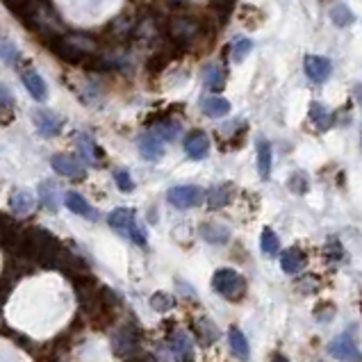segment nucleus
<instances>
[{
    "label": "nucleus",
    "mask_w": 362,
    "mask_h": 362,
    "mask_svg": "<svg viewBox=\"0 0 362 362\" xmlns=\"http://www.w3.org/2000/svg\"><path fill=\"white\" fill-rule=\"evenodd\" d=\"M50 164H53V169L59 175H66V178H85V167H82L76 158H71V155H55V158L50 160Z\"/></svg>",
    "instance_id": "ddd939ff"
},
{
    "label": "nucleus",
    "mask_w": 362,
    "mask_h": 362,
    "mask_svg": "<svg viewBox=\"0 0 362 362\" xmlns=\"http://www.w3.org/2000/svg\"><path fill=\"white\" fill-rule=\"evenodd\" d=\"M9 208H12V212H16V214H30L35 210L33 194H30L28 189H21V192L12 194V199H9Z\"/></svg>",
    "instance_id": "b1692460"
},
{
    "label": "nucleus",
    "mask_w": 362,
    "mask_h": 362,
    "mask_svg": "<svg viewBox=\"0 0 362 362\" xmlns=\"http://www.w3.org/2000/svg\"><path fill=\"white\" fill-rule=\"evenodd\" d=\"M21 80H23L25 89L30 91V96H33L35 100L44 103V100L48 98V85H46V80L41 78L39 71L28 69V71H23V76H21Z\"/></svg>",
    "instance_id": "f8f14e48"
},
{
    "label": "nucleus",
    "mask_w": 362,
    "mask_h": 362,
    "mask_svg": "<svg viewBox=\"0 0 362 362\" xmlns=\"http://www.w3.org/2000/svg\"><path fill=\"white\" fill-rule=\"evenodd\" d=\"M305 267V255L298 246H289L281 253V269L285 274H298Z\"/></svg>",
    "instance_id": "2eb2a0df"
},
{
    "label": "nucleus",
    "mask_w": 362,
    "mask_h": 362,
    "mask_svg": "<svg viewBox=\"0 0 362 362\" xmlns=\"http://www.w3.org/2000/svg\"><path fill=\"white\" fill-rule=\"evenodd\" d=\"M33 121L44 137H55V134H59L62 123H64L59 115H55V112H50V110H35Z\"/></svg>",
    "instance_id": "0eeeda50"
},
{
    "label": "nucleus",
    "mask_w": 362,
    "mask_h": 362,
    "mask_svg": "<svg viewBox=\"0 0 362 362\" xmlns=\"http://www.w3.org/2000/svg\"><path fill=\"white\" fill-rule=\"evenodd\" d=\"M289 187H292V192H296V194H305L310 185H308V178L303 173H294L292 180H289Z\"/></svg>",
    "instance_id": "4c0bfd02"
},
{
    "label": "nucleus",
    "mask_w": 362,
    "mask_h": 362,
    "mask_svg": "<svg viewBox=\"0 0 362 362\" xmlns=\"http://www.w3.org/2000/svg\"><path fill=\"white\" fill-rule=\"evenodd\" d=\"M169 349L178 362H194V342L187 333H182V330H178V333H173L169 337Z\"/></svg>",
    "instance_id": "6e6552de"
},
{
    "label": "nucleus",
    "mask_w": 362,
    "mask_h": 362,
    "mask_svg": "<svg viewBox=\"0 0 362 362\" xmlns=\"http://www.w3.org/2000/svg\"><path fill=\"white\" fill-rule=\"evenodd\" d=\"M171 35L173 39H178V41H192L196 35H199V23H196L194 18H173V23H171Z\"/></svg>",
    "instance_id": "dca6fc26"
},
{
    "label": "nucleus",
    "mask_w": 362,
    "mask_h": 362,
    "mask_svg": "<svg viewBox=\"0 0 362 362\" xmlns=\"http://www.w3.org/2000/svg\"><path fill=\"white\" fill-rule=\"evenodd\" d=\"M233 199V185H216L208 192V205L212 210H221Z\"/></svg>",
    "instance_id": "412c9836"
},
{
    "label": "nucleus",
    "mask_w": 362,
    "mask_h": 362,
    "mask_svg": "<svg viewBox=\"0 0 362 362\" xmlns=\"http://www.w3.org/2000/svg\"><path fill=\"white\" fill-rule=\"evenodd\" d=\"M257 173L262 180L272 175V144L264 139L257 141Z\"/></svg>",
    "instance_id": "4be33fe9"
},
{
    "label": "nucleus",
    "mask_w": 362,
    "mask_h": 362,
    "mask_svg": "<svg viewBox=\"0 0 362 362\" xmlns=\"http://www.w3.org/2000/svg\"><path fill=\"white\" fill-rule=\"evenodd\" d=\"M64 203H66V208H69L71 212H76V214H80V216H85V219H89V221H96V219H98V212H96L94 208H91L89 201H87L82 194H78V192H69V194H66V199H64Z\"/></svg>",
    "instance_id": "4468645a"
},
{
    "label": "nucleus",
    "mask_w": 362,
    "mask_h": 362,
    "mask_svg": "<svg viewBox=\"0 0 362 362\" xmlns=\"http://www.w3.org/2000/svg\"><path fill=\"white\" fill-rule=\"evenodd\" d=\"M228 344H230V351L240 360H248V356H251V346H248V339H246V335L242 333L240 328L233 326L228 330Z\"/></svg>",
    "instance_id": "a211bd4d"
},
{
    "label": "nucleus",
    "mask_w": 362,
    "mask_h": 362,
    "mask_svg": "<svg viewBox=\"0 0 362 362\" xmlns=\"http://www.w3.org/2000/svg\"><path fill=\"white\" fill-rule=\"evenodd\" d=\"M260 248H262V253L269 255V257H274V255L281 253V240H278V235L272 228L262 230V235H260Z\"/></svg>",
    "instance_id": "cd10ccee"
},
{
    "label": "nucleus",
    "mask_w": 362,
    "mask_h": 362,
    "mask_svg": "<svg viewBox=\"0 0 362 362\" xmlns=\"http://www.w3.org/2000/svg\"><path fill=\"white\" fill-rule=\"evenodd\" d=\"M310 121H313L319 130H328L330 123H333V115H330V110L322 105V103H313V105H310Z\"/></svg>",
    "instance_id": "bb28decb"
},
{
    "label": "nucleus",
    "mask_w": 362,
    "mask_h": 362,
    "mask_svg": "<svg viewBox=\"0 0 362 362\" xmlns=\"http://www.w3.org/2000/svg\"><path fill=\"white\" fill-rule=\"evenodd\" d=\"M201 235H203V240L210 244H226L230 240V233L226 230L223 226H216V223H203Z\"/></svg>",
    "instance_id": "a878e982"
},
{
    "label": "nucleus",
    "mask_w": 362,
    "mask_h": 362,
    "mask_svg": "<svg viewBox=\"0 0 362 362\" xmlns=\"http://www.w3.org/2000/svg\"><path fill=\"white\" fill-rule=\"evenodd\" d=\"M305 74L313 82H326L333 74V64H330L328 57L322 55H308L305 57Z\"/></svg>",
    "instance_id": "9d476101"
},
{
    "label": "nucleus",
    "mask_w": 362,
    "mask_h": 362,
    "mask_svg": "<svg viewBox=\"0 0 362 362\" xmlns=\"http://www.w3.org/2000/svg\"><path fill=\"white\" fill-rule=\"evenodd\" d=\"M251 50H253V41L240 37V39H235V44L230 48V57H233V62H242Z\"/></svg>",
    "instance_id": "72a5a7b5"
},
{
    "label": "nucleus",
    "mask_w": 362,
    "mask_h": 362,
    "mask_svg": "<svg viewBox=\"0 0 362 362\" xmlns=\"http://www.w3.org/2000/svg\"><path fill=\"white\" fill-rule=\"evenodd\" d=\"M78 151L82 155V160L87 164H98L100 162V148L96 146V141L89 137V134H78Z\"/></svg>",
    "instance_id": "aec40b11"
},
{
    "label": "nucleus",
    "mask_w": 362,
    "mask_h": 362,
    "mask_svg": "<svg viewBox=\"0 0 362 362\" xmlns=\"http://www.w3.org/2000/svg\"><path fill=\"white\" fill-rule=\"evenodd\" d=\"M107 221H110V226L119 235L128 237V240L134 242L137 246H146V233H144L141 226L137 223V214H134V210H130V208H117L115 212H110Z\"/></svg>",
    "instance_id": "20e7f679"
},
{
    "label": "nucleus",
    "mask_w": 362,
    "mask_h": 362,
    "mask_svg": "<svg viewBox=\"0 0 362 362\" xmlns=\"http://www.w3.org/2000/svg\"><path fill=\"white\" fill-rule=\"evenodd\" d=\"M201 110H203V115H208L212 119H219V117H226L230 112V103L221 96H208L201 103Z\"/></svg>",
    "instance_id": "6ab92c4d"
},
{
    "label": "nucleus",
    "mask_w": 362,
    "mask_h": 362,
    "mask_svg": "<svg viewBox=\"0 0 362 362\" xmlns=\"http://www.w3.org/2000/svg\"><path fill=\"white\" fill-rule=\"evenodd\" d=\"M153 132L158 134L160 139H164V141H173L180 134V123H175V121H160L158 126L153 128Z\"/></svg>",
    "instance_id": "c85d7f7f"
},
{
    "label": "nucleus",
    "mask_w": 362,
    "mask_h": 362,
    "mask_svg": "<svg viewBox=\"0 0 362 362\" xmlns=\"http://www.w3.org/2000/svg\"><path fill=\"white\" fill-rule=\"evenodd\" d=\"M326 257H328L330 262L344 260V248H342V244L335 242V240H330V242L326 244Z\"/></svg>",
    "instance_id": "c9c22d12"
},
{
    "label": "nucleus",
    "mask_w": 362,
    "mask_h": 362,
    "mask_svg": "<svg viewBox=\"0 0 362 362\" xmlns=\"http://www.w3.org/2000/svg\"><path fill=\"white\" fill-rule=\"evenodd\" d=\"M185 153H187L192 160H203L205 155L210 153V139H208V134L201 132V130L189 132L187 139H185Z\"/></svg>",
    "instance_id": "9b49d317"
},
{
    "label": "nucleus",
    "mask_w": 362,
    "mask_h": 362,
    "mask_svg": "<svg viewBox=\"0 0 362 362\" xmlns=\"http://www.w3.org/2000/svg\"><path fill=\"white\" fill-rule=\"evenodd\" d=\"M134 346V339H132V333L130 330H121V333L115 337V351L119 356H128Z\"/></svg>",
    "instance_id": "f704fd0d"
},
{
    "label": "nucleus",
    "mask_w": 362,
    "mask_h": 362,
    "mask_svg": "<svg viewBox=\"0 0 362 362\" xmlns=\"http://www.w3.org/2000/svg\"><path fill=\"white\" fill-rule=\"evenodd\" d=\"M21 16L28 21L30 28L37 30V33L44 35V37H57L62 30H64L62 18L57 16V12L48 0H28V3L23 5Z\"/></svg>",
    "instance_id": "f257e3e1"
},
{
    "label": "nucleus",
    "mask_w": 362,
    "mask_h": 362,
    "mask_svg": "<svg viewBox=\"0 0 362 362\" xmlns=\"http://www.w3.org/2000/svg\"><path fill=\"white\" fill-rule=\"evenodd\" d=\"M50 48H53V53L64 62L78 64V62H82V59L94 57L96 41L85 37V35H64V37H57Z\"/></svg>",
    "instance_id": "f03ea898"
},
{
    "label": "nucleus",
    "mask_w": 362,
    "mask_h": 362,
    "mask_svg": "<svg viewBox=\"0 0 362 362\" xmlns=\"http://www.w3.org/2000/svg\"><path fill=\"white\" fill-rule=\"evenodd\" d=\"M223 85H226V78H223V71L219 66L205 69V87L212 89V91H221Z\"/></svg>",
    "instance_id": "2f4dec72"
},
{
    "label": "nucleus",
    "mask_w": 362,
    "mask_h": 362,
    "mask_svg": "<svg viewBox=\"0 0 362 362\" xmlns=\"http://www.w3.org/2000/svg\"><path fill=\"white\" fill-rule=\"evenodd\" d=\"M194 335L201 339L203 344H214L219 339V330L210 322V319H196L194 322Z\"/></svg>",
    "instance_id": "5701e85b"
},
{
    "label": "nucleus",
    "mask_w": 362,
    "mask_h": 362,
    "mask_svg": "<svg viewBox=\"0 0 362 362\" xmlns=\"http://www.w3.org/2000/svg\"><path fill=\"white\" fill-rule=\"evenodd\" d=\"M330 18H333V23L339 25V28H346L354 23V12L344 5V3H337L333 9H330Z\"/></svg>",
    "instance_id": "7c9ffc66"
},
{
    "label": "nucleus",
    "mask_w": 362,
    "mask_h": 362,
    "mask_svg": "<svg viewBox=\"0 0 362 362\" xmlns=\"http://www.w3.org/2000/svg\"><path fill=\"white\" fill-rule=\"evenodd\" d=\"M115 180H117V185H119V189H121V192H132V189H134V182H132L130 173H128L126 169H117V171H115Z\"/></svg>",
    "instance_id": "e433bc0d"
},
{
    "label": "nucleus",
    "mask_w": 362,
    "mask_h": 362,
    "mask_svg": "<svg viewBox=\"0 0 362 362\" xmlns=\"http://www.w3.org/2000/svg\"><path fill=\"white\" fill-rule=\"evenodd\" d=\"M269 362H289V358H287V356H283V354H274V356H272V360H269Z\"/></svg>",
    "instance_id": "58836bf2"
},
{
    "label": "nucleus",
    "mask_w": 362,
    "mask_h": 362,
    "mask_svg": "<svg viewBox=\"0 0 362 362\" xmlns=\"http://www.w3.org/2000/svg\"><path fill=\"white\" fill-rule=\"evenodd\" d=\"M164 144H167V141L160 139L153 130L146 132V134H141V137H139V153H141V158L148 160V162L162 160L164 158Z\"/></svg>",
    "instance_id": "1a4fd4ad"
},
{
    "label": "nucleus",
    "mask_w": 362,
    "mask_h": 362,
    "mask_svg": "<svg viewBox=\"0 0 362 362\" xmlns=\"http://www.w3.org/2000/svg\"><path fill=\"white\" fill-rule=\"evenodd\" d=\"M0 59H3L7 66H16L18 64L21 53L9 39H0Z\"/></svg>",
    "instance_id": "c756f323"
},
{
    "label": "nucleus",
    "mask_w": 362,
    "mask_h": 362,
    "mask_svg": "<svg viewBox=\"0 0 362 362\" xmlns=\"http://www.w3.org/2000/svg\"><path fill=\"white\" fill-rule=\"evenodd\" d=\"M205 199V192L196 185H178V187H171L167 192V201L178 210H189L201 205Z\"/></svg>",
    "instance_id": "39448f33"
},
{
    "label": "nucleus",
    "mask_w": 362,
    "mask_h": 362,
    "mask_svg": "<svg viewBox=\"0 0 362 362\" xmlns=\"http://www.w3.org/2000/svg\"><path fill=\"white\" fill-rule=\"evenodd\" d=\"M212 287L216 294L226 298V301H242L246 296V278L228 267L216 269L212 276Z\"/></svg>",
    "instance_id": "7ed1b4c3"
},
{
    "label": "nucleus",
    "mask_w": 362,
    "mask_h": 362,
    "mask_svg": "<svg viewBox=\"0 0 362 362\" xmlns=\"http://www.w3.org/2000/svg\"><path fill=\"white\" fill-rule=\"evenodd\" d=\"M360 310H362V305H360Z\"/></svg>",
    "instance_id": "a19ab883"
},
{
    "label": "nucleus",
    "mask_w": 362,
    "mask_h": 362,
    "mask_svg": "<svg viewBox=\"0 0 362 362\" xmlns=\"http://www.w3.org/2000/svg\"><path fill=\"white\" fill-rule=\"evenodd\" d=\"M328 354L339 362H362V351L358 349L351 330L337 335L333 342L328 344Z\"/></svg>",
    "instance_id": "423d86ee"
},
{
    "label": "nucleus",
    "mask_w": 362,
    "mask_h": 362,
    "mask_svg": "<svg viewBox=\"0 0 362 362\" xmlns=\"http://www.w3.org/2000/svg\"><path fill=\"white\" fill-rule=\"evenodd\" d=\"M12 110H14V91L0 82V123L12 121V117H14Z\"/></svg>",
    "instance_id": "393cba45"
},
{
    "label": "nucleus",
    "mask_w": 362,
    "mask_h": 362,
    "mask_svg": "<svg viewBox=\"0 0 362 362\" xmlns=\"http://www.w3.org/2000/svg\"><path fill=\"white\" fill-rule=\"evenodd\" d=\"M151 308L158 310V313H169V310L175 308V298L167 292H158L151 296Z\"/></svg>",
    "instance_id": "473e14b6"
},
{
    "label": "nucleus",
    "mask_w": 362,
    "mask_h": 362,
    "mask_svg": "<svg viewBox=\"0 0 362 362\" xmlns=\"http://www.w3.org/2000/svg\"><path fill=\"white\" fill-rule=\"evenodd\" d=\"M39 201L48 212H57L59 194H57V185L53 180H44L39 185Z\"/></svg>",
    "instance_id": "f3484780"
},
{
    "label": "nucleus",
    "mask_w": 362,
    "mask_h": 362,
    "mask_svg": "<svg viewBox=\"0 0 362 362\" xmlns=\"http://www.w3.org/2000/svg\"><path fill=\"white\" fill-rule=\"evenodd\" d=\"M356 98H358V103L362 105V85H358V87H356Z\"/></svg>",
    "instance_id": "ea45409f"
}]
</instances>
